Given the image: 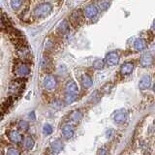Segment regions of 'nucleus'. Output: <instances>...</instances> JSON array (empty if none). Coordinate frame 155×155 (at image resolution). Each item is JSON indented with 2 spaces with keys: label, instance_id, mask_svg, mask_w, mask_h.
I'll use <instances>...</instances> for the list:
<instances>
[{
  "label": "nucleus",
  "instance_id": "1",
  "mask_svg": "<svg viewBox=\"0 0 155 155\" xmlns=\"http://www.w3.org/2000/svg\"><path fill=\"white\" fill-rule=\"evenodd\" d=\"M52 7L48 3H41L39 4L33 11V16L36 18H45L51 14Z\"/></svg>",
  "mask_w": 155,
  "mask_h": 155
},
{
  "label": "nucleus",
  "instance_id": "2",
  "mask_svg": "<svg viewBox=\"0 0 155 155\" xmlns=\"http://www.w3.org/2000/svg\"><path fill=\"white\" fill-rule=\"evenodd\" d=\"M24 88V84L21 80L14 81L10 84L9 90L12 94H19Z\"/></svg>",
  "mask_w": 155,
  "mask_h": 155
},
{
  "label": "nucleus",
  "instance_id": "3",
  "mask_svg": "<svg viewBox=\"0 0 155 155\" xmlns=\"http://www.w3.org/2000/svg\"><path fill=\"white\" fill-rule=\"evenodd\" d=\"M57 81L53 76H47L43 81V85L47 90H52L56 87Z\"/></svg>",
  "mask_w": 155,
  "mask_h": 155
},
{
  "label": "nucleus",
  "instance_id": "4",
  "mask_svg": "<svg viewBox=\"0 0 155 155\" xmlns=\"http://www.w3.org/2000/svg\"><path fill=\"white\" fill-rule=\"evenodd\" d=\"M16 73L19 77H26L30 73V68L26 64V63H19L16 67Z\"/></svg>",
  "mask_w": 155,
  "mask_h": 155
},
{
  "label": "nucleus",
  "instance_id": "5",
  "mask_svg": "<svg viewBox=\"0 0 155 155\" xmlns=\"http://www.w3.org/2000/svg\"><path fill=\"white\" fill-rule=\"evenodd\" d=\"M113 117L116 123H118V124L124 123L126 121V118H127V113H126V110L123 109L118 110L114 111Z\"/></svg>",
  "mask_w": 155,
  "mask_h": 155
},
{
  "label": "nucleus",
  "instance_id": "6",
  "mask_svg": "<svg viewBox=\"0 0 155 155\" xmlns=\"http://www.w3.org/2000/svg\"><path fill=\"white\" fill-rule=\"evenodd\" d=\"M98 14V9L93 4H90L88 6H86L84 10V15L87 18H93Z\"/></svg>",
  "mask_w": 155,
  "mask_h": 155
},
{
  "label": "nucleus",
  "instance_id": "7",
  "mask_svg": "<svg viewBox=\"0 0 155 155\" xmlns=\"http://www.w3.org/2000/svg\"><path fill=\"white\" fill-rule=\"evenodd\" d=\"M119 61V54L115 51H110L106 55V62L110 66H114Z\"/></svg>",
  "mask_w": 155,
  "mask_h": 155
},
{
  "label": "nucleus",
  "instance_id": "8",
  "mask_svg": "<svg viewBox=\"0 0 155 155\" xmlns=\"http://www.w3.org/2000/svg\"><path fill=\"white\" fill-rule=\"evenodd\" d=\"M65 90L68 94L77 95L78 92H79V87H78V84L74 81H69L65 85Z\"/></svg>",
  "mask_w": 155,
  "mask_h": 155
},
{
  "label": "nucleus",
  "instance_id": "9",
  "mask_svg": "<svg viewBox=\"0 0 155 155\" xmlns=\"http://www.w3.org/2000/svg\"><path fill=\"white\" fill-rule=\"evenodd\" d=\"M153 60H154V58L150 53H144V54L140 56V65L143 67H148L153 63Z\"/></svg>",
  "mask_w": 155,
  "mask_h": 155
},
{
  "label": "nucleus",
  "instance_id": "10",
  "mask_svg": "<svg viewBox=\"0 0 155 155\" xmlns=\"http://www.w3.org/2000/svg\"><path fill=\"white\" fill-rule=\"evenodd\" d=\"M150 84H151V79L148 75H145L140 79L139 82V88L140 90H145L150 86Z\"/></svg>",
  "mask_w": 155,
  "mask_h": 155
},
{
  "label": "nucleus",
  "instance_id": "11",
  "mask_svg": "<svg viewBox=\"0 0 155 155\" xmlns=\"http://www.w3.org/2000/svg\"><path fill=\"white\" fill-rule=\"evenodd\" d=\"M8 137L10 140L14 143H19L22 140V135L18 132V131H11V132H9Z\"/></svg>",
  "mask_w": 155,
  "mask_h": 155
},
{
  "label": "nucleus",
  "instance_id": "12",
  "mask_svg": "<svg viewBox=\"0 0 155 155\" xmlns=\"http://www.w3.org/2000/svg\"><path fill=\"white\" fill-rule=\"evenodd\" d=\"M62 135L65 139H71L74 135V127L70 124H66L62 128Z\"/></svg>",
  "mask_w": 155,
  "mask_h": 155
},
{
  "label": "nucleus",
  "instance_id": "13",
  "mask_svg": "<svg viewBox=\"0 0 155 155\" xmlns=\"http://www.w3.org/2000/svg\"><path fill=\"white\" fill-rule=\"evenodd\" d=\"M18 55L21 58V59H27V58H30L31 56V52L29 51V48L25 46L18 48Z\"/></svg>",
  "mask_w": 155,
  "mask_h": 155
},
{
  "label": "nucleus",
  "instance_id": "14",
  "mask_svg": "<svg viewBox=\"0 0 155 155\" xmlns=\"http://www.w3.org/2000/svg\"><path fill=\"white\" fill-rule=\"evenodd\" d=\"M133 68H134V65H133L132 62H126V63H124V64L121 66V68H120L121 75H123V76L130 75L131 73L133 72Z\"/></svg>",
  "mask_w": 155,
  "mask_h": 155
},
{
  "label": "nucleus",
  "instance_id": "15",
  "mask_svg": "<svg viewBox=\"0 0 155 155\" xmlns=\"http://www.w3.org/2000/svg\"><path fill=\"white\" fill-rule=\"evenodd\" d=\"M147 47V43L143 38H139V39H137V40L134 42V48H135L136 51H142Z\"/></svg>",
  "mask_w": 155,
  "mask_h": 155
},
{
  "label": "nucleus",
  "instance_id": "16",
  "mask_svg": "<svg viewBox=\"0 0 155 155\" xmlns=\"http://www.w3.org/2000/svg\"><path fill=\"white\" fill-rule=\"evenodd\" d=\"M81 84L82 86L84 87V88H89V87H91L92 84H93V81H92V79L88 76V75H84L81 77Z\"/></svg>",
  "mask_w": 155,
  "mask_h": 155
},
{
  "label": "nucleus",
  "instance_id": "17",
  "mask_svg": "<svg viewBox=\"0 0 155 155\" xmlns=\"http://www.w3.org/2000/svg\"><path fill=\"white\" fill-rule=\"evenodd\" d=\"M51 148L53 153H59L63 148V144L60 140H55V142L51 143Z\"/></svg>",
  "mask_w": 155,
  "mask_h": 155
},
{
  "label": "nucleus",
  "instance_id": "18",
  "mask_svg": "<svg viewBox=\"0 0 155 155\" xmlns=\"http://www.w3.org/2000/svg\"><path fill=\"white\" fill-rule=\"evenodd\" d=\"M34 140L32 137H30V136H28V137L25 138V140H24V147H25L27 150H30L33 148L34 147Z\"/></svg>",
  "mask_w": 155,
  "mask_h": 155
},
{
  "label": "nucleus",
  "instance_id": "19",
  "mask_svg": "<svg viewBox=\"0 0 155 155\" xmlns=\"http://www.w3.org/2000/svg\"><path fill=\"white\" fill-rule=\"evenodd\" d=\"M57 30L60 33L64 34V33L69 31V25H68V23L65 21H63L62 22L59 23V25H58V27H57Z\"/></svg>",
  "mask_w": 155,
  "mask_h": 155
},
{
  "label": "nucleus",
  "instance_id": "20",
  "mask_svg": "<svg viewBox=\"0 0 155 155\" xmlns=\"http://www.w3.org/2000/svg\"><path fill=\"white\" fill-rule=\"evenodd\" d=\"M81 113L79 110H74V111H72L71 114H70V119L73 120V121H79L81 118Z\"/></svg>",
  "mask_w": 155,
  "mask_h": 155
},
{
  "label": "nucleus",
  "instance_id": "21",
  "mask_svg": "<svg viewBox=\"0 0 155 155\" xmlns=\"http://www.w3.org/2000/svg\"><path fill=\"white\" fill-rule=\"evenodd\" d=\"M105 66V62L104 60H102V59H97L94 63H93V67L95 68L96 70H101V69H103Z\"/></svg>",
  "mask_w": 155,
  "mask_h": 155
},
{
  "label": "nucleus",
  "instance_id": "22",
  "mask_svg": "<svg viewBox=\"0 0 155 155\" xmlns=\"http://www.w3.org/2000/svg\"><path fill=\"white\" fill-rule=\"evenodd\" d=\"M52 127H51V124H45L43 126V133L44 135H46V136H48V135H51L52 133Z\"/></svg>",
  "mask_w": 155,
  "mask_h": 155
},
{
  "label": "nucleus",
  "instance_id": "23",
  "mask_svg": "<svg viewBox=\"0 0 155 155\" xmlns=\"http://www.w3.org/2000/svg\"><path fill=\"white\" fill-rule=\"evenodd\" d=\"M77 99V95H74V94H66L65 97H64V101L66 102L67 104H71L73 103L75 100Z\"/></svg>",
  "mask_w": 155,
  "mask_h": 155
},
{
  "label": "nucleus",
  "instance_id": "24",
  "mask_svg": "<svg viewBox=\"0 0 155 155\" xmlns=\"http://www.w3.org/2000/svg\"><path fill=\"white\" fill-rule=\"evenodd\" d=\"M18 128H19V130L23 131V132H26L29 128V124L26 122V121L21 120V121H19V123H18Z\"/></svg>",
  "mask_w": 155,
  "mask_h": 155
},
{
  "label": "nucleus",
  "instance_id": "25",
  "mask_svg": "<svg viewBox=\"0 0 155 155\" xmlns=\"http://www.w3.org/2000/svg\"><path fill=\"white\" fill-rule=\"evenodd\" d=\"M22 1H21V0H12L11 2H10V4H11V6H12V8L13 9H18L19 7L21 6L22 5Z\"/></svg>",
  "mask_w": 155,
  "mask_h": 155
},
{
  "label": "nucleus",
  "instance_id": "26",
  "mask_svg": "<svg viewBox=\"0 0 155 155\" xmlns=\"http://www.w3.org/2000/svg\"><path fill=\"white\" fill-rule=\"evenodd\" d=\"M11 104H12V98H9L8 100L3 102V103H2V111H3V113L5 111V110H7L9 107L11 106Z\"/></svg>",
  "mask_w": 155,
  "mask_h": 155
},
{
  "label": "nucleus",
  "instance_id": "27",
  "mask_svg": "<svg viewBox=\"0 0 155 155\" xmlns=\"http://www.w3.org/2000/svg\"><path fill=\"white\" fill-rule=\"evenodd\" d=\"M98 6L101 10H106L107 8H109L110 6V2L108 1H101V2H98Z\"/></svg>",
  "mask_w": 155,
  "mask_h": 155
},
{
  "label": "nucleus",
  "instance_id": "28",
  "mask_svg": "<svg viewBox=\"0 0 155 155\" xmlns=\"http://www.w3.org/2000/svg\"><path fill=\"white\" fill-rule=\"evenodd\" d=\"M6 155H19V152L16 148H9L7 150V154Z\"/></svg>",
  "mask_w": 155,
  "mask_h": 155
},
{
  "label": "nucleus",
  "instance_id": "29",
  "mask_svg": "<svg viewBox=\"0 0 155 155\" xmlns=\"http://www.w3.org/2000/svg\"><path fill=\"white\" fill-rule=\"evenodd\" d=\"M97 155H109L108 150L106 148H100L98 151H97Z\"/></svg>",
  "mask_w": 155,
  "mask_h": 155
},
{
  "label": "nucleus",
  "instance_id": "30",
  "mask_svg": "<svg viewBox=\"0 0 155 155\" xmlns=\"http://www.w3.org/2000/svg\"><path fill=\"white\" fill-rule=\"evenodd\" d=\"M153 28L155 29V19H154V21H153Z\"/></svg>",
  "mask_w": 155,
  "mask_h": 155
},
{
  "label": "nucleus",
  "instance_id": "31",
  "mask_svg": "<svg viewBox=\"0 0 155 155\" xmlns=\"http://www.w3.org/2000/svg\"><path fill=\"white\" fill-rule=\"evenodd\" d=\"M153 91H154V92H155V84H154V85H153Z\"/></svg>",
  "mask_w": 155,
  "mask_h": 155
}]
</instances>
